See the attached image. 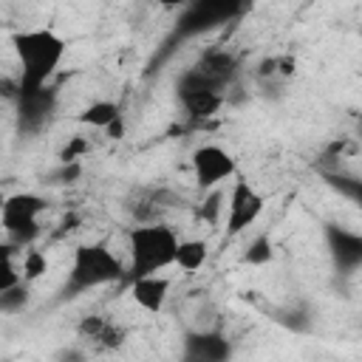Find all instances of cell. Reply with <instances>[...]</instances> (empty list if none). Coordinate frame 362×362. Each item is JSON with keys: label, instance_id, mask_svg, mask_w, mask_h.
Here are the masks:
<instances>
[{"label": "cell", "instance_id": "6da1fadb", "mask_svg": "<svg viewBox=\"0 0 362 362\" xmlns=\"http://www.w3.org/2000/svg\"><path fill=\"white\" fill-rule=\"evenodd\" d=\"M11 51L20 68L17 74L20 96H31L42 90L48 79L57 74V68L65 59L68 45L54 28H25V31L11 34Z\"/></svg>", "mask_w": 362, "mask_h": 362}, {"label": "cell", "instance_id": "7a4b0ae2", "mask_svg": "<svg viewBox=\"0 0 362 362\" xmlns=\"http://www.w3.org/2000/svg\"><path fill=\"white\" fill-rule=\"evenodd\" d=\"M124 235H127V277H124L127 283L136 277L158 274L173 266L181 238L170 223L164 221L136 223Z\"/></svg>", "mask_w": 362, "mask_h": 362}, {"label": "cell", "instance_id": "3957f363", "mask_svg": "<svg viewBox=\"0 0 362 362\" xmlns=\"http://www.w3.org/2000/svg\"><path fill=\"white\" fill-rule=\"evenodd\" d=\"M124 274H127V269L113 255V249L107 246V240H90V243H79L74 249L65 288L71 294L93 291V288H102V286H110V283L124 280Z\"/></svg>", "mask_w": 362, "mask_h": 362}, {"label": "cell", "instance_id": "277c9868", "mask_svg": "<svg viewBox=\"0 0 362 362\" xmlns=\"http://www.w3.org/2000/svg\"><path fill=\"white\" fill-rule=\"evenodd\" d=\"M266 198L249 184V178H235L229 195H226V235L235 238L240 232H246L249 226L257 223V218L263 215Z\"/></svg>", "mask_w": 362, "mask_h": 362}, {"label": "cell", "instance_id": "5b68a950", "mask_svg": "<svg viewBox=\"0 0 362 362\" xmlns=\"http://www.w3.org/2000/svg\"><path fill=\"white\" fill-rule=\"evenodd\" d=\"M189 167H192V181L204 192L221 187L226 178H235V173H238V164H235L232 153L223 150L221 144H201V147H195L192 158H189Z\"/></svg>", "mask_w": 362, "mask_h": 362}, {"label": "cell", "instance_id": "8992f818", "mask_svg": "<svg viewBox=\"0 0 362 362\" xmlns=\"http://www.w3.org/2000/svg\"><path fill=\"white\" fill-rule=\"evenodd\" d=\"M127 294L141 311L158 314L167 305V297H170V277H164V274L136 277V280H130V291Z\"/></svg>", "mask_w": 362, "mask_h": 362}, {"label": "cell", "instance_id": "52a82bcc", "mask_svg": "<svg viewBox=\"0 0 362 362\" xmlns=\"http://www.w3.org/2000/svg\"><path fill=\"white\" fill-rule=\"evenodd\" d=\"M178 96H181V105H184V110L192 122L212 119L226 102V93L215 90V88H192V90H181Z\"/></svg>", "mask_w": 362, "mask_h": 362}, {"label": "cell", "instance_id": "ba28073f", "mask_svg": "<svg viewBox=\"0 0 362 362\" xmlns=\"http://www.w3.org/2000/svg\"><path fill=\"white\" fill-rule=\"evenodd\" d=\"M122 116V107L110 99H96V102H88L74 119L85 127H93V130H105L107 124H113L116 119Z\"/></svg>", "mask_w": 362, "mask_h": 362}, {"label": "cell", "instance_id": "9c48e42d", "mask_svg": "<svg viewBox=\"0 0 362 362\" xmlns=\"http://www.w3.org/2000/svg\"><path fill=\"white\" fill-rule=\"evenodd\" d=\"M206 255H209L206 240H201V238H181L178 249H175L173 266H178L184 274H195L206 263Z\"/></svg>", "mask_w": 362, "mask_h": 362}, {"label": "cell", "instance_id": "30bf717a", "mask_svg": "<svg viewBox=\"0 0 362 362\" xmlns=\"http://www.w3.org/2000/svg\"><path fill=\"white\" fill-rule=\"evenodd\" d=\"M20 257H23V249H17L14 243L8 240H0V291L23 283V274H20Z\"/></svg>", "mask_w": 362, "mask_h": 362}, {"label": "cell", "instance_id": "8fae6325", "mask_svg": "<svg viewBox=\"0 0 362 362\" xmlns=\"http://www.w3.org/2000/svg\"><path fill=\"white\" fill-rule=\"evenodd\" d=\"M20 274H23V283H28V286H34L40 277H45L48 274V257H45V252L37 249V246H28L23 252V257H20Z\"/></svg>", "mask_w": 362, "mask_h": 362}, {"label": "cell", "instance_id": "7c38bea8", "mask_svg": "<svg viewBox=\"0 0 362 362\" xmlns=\"http://www.w3.org/2000/svg\"><path fill=\"white\" fill-rule=\"evenodd\" d=\"M124 339H127V328H124L119 320L107 317L105 328H102L99 337L90 342V348H96V351H119V348L124 345Z\"/></svg>", "mask_w": 362, "mask_h": 362}, {"label": "cell", "instance_id": "4fadbf2b", "mask_svg": "<svg viewBox=\"0 0 362 362\" xmlns=\"http://www.w3.org/2000/svg\"><path fill=\"white\" fill-rule=\"evenodd\" d=\"M31 300V286L28 283H17L6 291H0V314H20Z\"/></svg>", "mask_w": 362, "mask_h": 362}, {"label": "cell", "instance_id": "5bb4252c", "mask_svg": "<svg viewBox=\"0 0 362 362\" xmlns=\"http://www.w3.org/2000/svg\"><path fill=\"white\" fill-rule=\"evenodd\" d=\"M243 263H249V266H266V263H272V240H269L266 232H260V235H255L249 240V246L243 252Z\"/></svg>", "mask_w": 362, "mask_h": 362}, {"label": "cell", "instance_id": "9a60e30c", "mask_svg": "<svg viewBox=\"0 0 362 362\" xmlns=\"http://www.w3.org/2000/svg\"><path fill=\"white\" fill-rule=\"evenodd\" d=\"M223 209H226V192H223L221 187H215V189H209V192L204 195V204H201V221H206L209 226H215V223L221 221Z\"/></svg>", "mask_w": 362, "mask_h": 362}, {"label": "cell", "instance_id": "2e32d148", "mask_svg": "<svg viewBox=\"0 0 362 362\" xmlns=\"http://www.w3.org/2000/svg\"><path fill=\"white\" fill-rule=\"evenodd\" d=\"M105 322H107V314H85V317L76 322V337H79L85 345H90V342L99 337V331L105 328Z\"/></svg>", "mask_w": 362, "mask_h": 362}, {"label": "cell", "instance_id": "e0dca14e", "mask_svg": "<svg viewBox=\"0 0 362 362\" xmlns=\"http://www.w3.org/2000/svg\"><path fill=\"white\" fill-rule=\"evenodd\" d=\"M88 150H90V141H88V139H82V136H74V139L62 147L59 161H62V164H76Z\"/></svg>", "mask_w": 362, "mask_h": 362}, {"label": "cell", "instance_id": "ac0fdd59", "mask_svg": "<svg viewBox=\"0 0 362 362\" xmlns=\"http://www.w3.org/2000/svg\"><path fill=\"white\" fill-rule=\"evenodd\" d=\"M57 362H90V356H88V348H82V345H68V348H62V351L57 354Z\"/></svg>", "mask_w": 362, "mask_h": 362}, {"label": "cell", "instance_id": "d6986e66", "mask_svg": "<svg viewBox=\"0 0 362 362\" xmlns=\"http://www.w3.org/2000/svg\"><path fill=\"white\" fill-rule=\"evenodd\" d=\"M294 71H297V59L291 57V54H283V57H277V76H294Z\"/></svg>", "mask_w": 362, "mask_h": 362}, {"label": "cell", "instance_id": "ffe728a7", "mask_svg": "<svg viewBox=\"0 0 362 362\" xmlns=\"http://www.w3.org/2000/svg\"><path fill=\"white\" fill-rule=\"evenodd\" d=\"M105 136H107V139H122V136H124V119L119 116L113 124H107V127H105Z\"/></svg>", "mask_w": 362, "mask_h": 362}]
</instances>
